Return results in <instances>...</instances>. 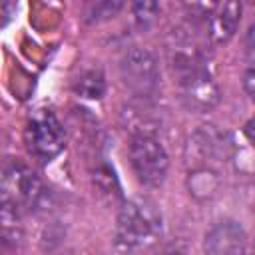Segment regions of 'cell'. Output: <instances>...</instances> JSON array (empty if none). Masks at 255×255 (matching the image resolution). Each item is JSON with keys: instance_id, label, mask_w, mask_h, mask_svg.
Segmentation results:
<instances>
[{"instance_id": "cell-1", "label": "cell", "mask_w": 255, "mask_h": 255, "mask_svg": "<svg viewBox=\"0 0 255 255\" xmlns=\"http://www.w3.org/2000/svg\"><path fill=\"white\" fill-rule=\"evenodd\" d=\"M161 231L159 215L141 201H128L116 223V245L122 251H139L149 247Z\"/></svg>"}, {"instance_id": "cell-2", "label": "cell", "mask_w": 255, "mask_h": 255, "mask_svg": "<svg viewBox=\"0 0 255 255\" xmlns=\"http://www.w3.org/2000/svg\"><path fill=\"white\" fill-rule=\"evenodd\" d=\"M129 159L137 179L145 185L157 187L167 175V151L153 135H133L129 143Z\"/></svg>"}, {"instance_id": "cell-3", "label": "cell", "mask_w": 255, "mask_h": 255, "mask_svg": "<svg viewBox=\"0 0 255 255\" xmlns=\"http://www.w3.org/2000/svg\"><path fill=\"white\" fill-rule=\"evenodd\" d=\"M124 86L139 98H149L159 84V68L155 56L145 48H131L120 64Z\"/></svg>"}, {"instance_id": "cell-4", "label": "cell", "mask_w": 255, "mask_h": 255, "mask_svg": "<svg viewBox=\"0 0 255 255\" xmlns=\"http://www.w3.org/2000/svg\"><path fill=\"white\" fill-rule=\"evenodd\" d=\"M64 128L50 110H38L26 126L28 149L40 159H52L64 147Z\"/></svg>"}, {"instance_id": "cell-5", "label": "cell", "mask_w": 255, "mask_h": 255, "mask_svg": "<svg viewBox=\"0 0 255 255\" xmlns=\"http://www.w3.org/2000/svg\"><path fill=\"white\" fill-rule=\"evenodd\" d=\"M203 251L205 255H245L247 233L237 221H219L207 231Z\"/></svg>"}, {"instance_id": "cell-6", "label": "cell", "mask_w": 255, "mask_h": 255, "mask_svg": "<svg viewBox=\"0 0 255 255\" xmlns=\"http://www.w3.org/2000/svg\"><path fill=\"white\" fill-rule=\"evenodd\" d=\"M181 100L193 112H209L219 102V88L207 70H201L179 82Z\"/></svg>"}, {"instance_id": "cell-7", "label": "cell", "mask_w": 255, "mask_h": 255, "mask_svg": "<svg viewBox=\"0 0 255 255\" xmlns=\"http://www.w3.org/2000/svg\"><path fill=\"white\" fill-rule=\"evenodd\" d=\"M241 20V4L235 0L217 4L211 8L209 16H207V24H209V38L215 44H225L233 38V34L237 32Z\"/></svg>"}, {"instance_id": "cell-8", "label": "cell", "mask_w": 255, "mask_h": 255, "mask_svg": "<svg viewBox=\"0 0 255 255\" xmlns=\"http://www.w3.org/2000/svg\"><path fill=\"white\" fill-rule=\"evenodd\" d=\"M104 90H106V84L100 72H86L76 82V92L90 100H100L104 96Z\"/></svg>"}, {"instance_id": "cell-9", "label": "cell", "mask_w": 255, "mask_h": 255, "mask_svg": "<svg viewBox=\"0 0 255 255\" xmlns=\"http://www.w3.org/2000/svg\"><path fill=\"white\" fill-rule=\"evenodd\" d=\"M135 22L139 24V28H149L157 16H159V4L157 2H135L131 6Z\"/></svg>"}, {"instance_id": "cell-10", "label": "cell", "mask_w": 255, "mask_h": 255, "mask_svg": "<svg viewBox=\"0 0 255 255\" xmlns=\"http://www.w3.org/2000/svg\"><path fill=\"white\" fill-rule=\"evenodd\" d=\"M122 8V2H98L88 12V22H100L110 16H114Z\"/></svg>"}, {"instance_id": "cell-11", "label": "cell", "mask_w": 255, "mask_h": 255, "mask_svg": "<svg viewBox=\"0 0 255 255\" xmlns=\"http://www.w3.org/2000/svg\"><path fill=\"white\" fill-rule=\"evenodd\" d=\"M245 52H247V58L255 64V22L249 26L245 34Z\"/></svg>"}, {"instance_id": "cell-12", "label": "cell", "mask_w": 255, "mask_h": 255, "mask_svg": "<svg viewBox=\"0 0 255 255\" xmlns=\"http://www.w3.org/2000/svg\"><path fill=\"white\" fill-rule=\"evenodd\" d=\"M243 88H245V92L249 94V98L255 102V68H249V70L243 74Z\"/></svg>"}, {"instance_id": "cell-13", "label": "cell", "mask_w": 255, "mask_h": 255, "mask_svg": "<svg viewBox=\"0 0 255 255\" xmlns=\"http://www.w3.org/2000/svg\"><path fill=\"white\" fill-rule=\"evenodd\" d=\"M243 131H245V137L255 145V116L245 124V128H243Z\"/></svg>"}, {"instance_id": "cell-14", "label": "cell", "mask_w": 255, "mask_h": 255, "mask_svg": "<svg viewBox=\"0 0 255 255\" xmlns=\"http://www.w3.org/2000/svg\"><path fill=\"white\" fill-rule=\"evenodd\" d=\"M165 255H181V253H179V251H167Z\"/></svg>"}]
</instances>
